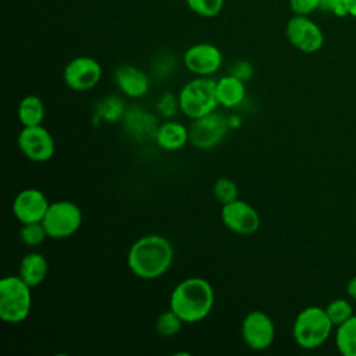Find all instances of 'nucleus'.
<instances>
[{
    "mask_svg": "<svg viewBox=\"0 0 356 356\" xmlns=\"http://www.w3.org/2000/svg\"><path fill=\"white\" fill-rule=\"evenodd\" d=\"M229 74H232L234 76L239 78L243 82H248L252 76H253V65L249 61L245 60H238L235 61L231 68H229Z\"/></svg>",
    "mask_w": 356,
    "mask_h": 356,
    "instance_id": "obj_30",
    "label": "nucleus"
},
{
    "mask_svg": "<svg viewBox=\"0 0 356 356\" xmlns=\"http://www.w3.org/2000/svg\"><path fill=\"white\" fill-rule=\"evenodd\" d=\"M343 3L348 11V15L356 18V0H343Z\"/></svg>",
    "mask_w": 356,
    "mask_h": 356,
    "instance_id": "obj_34",
    "label": "nucleus"
},
{
    "mask_svg": "<svg viewBox=\"0 0 356 356\" xmlns=\"http://www.w3.org/2000/svg\"><path fill=\"white\" fill-rule=\"evenodd\" d=\"M17 115L22 127L40 125L44 120L43 100L36 95H28L22 97L18 104Z\"/></svg>",
    "mask_w": 356,
    "mask_h": 356,
    "instance_id": "obj_20",
    "label": "nucleus"
},
{
    "mask_svg": "<svg viewBox=\"0 0 356 356\" xmlns=\"http://www.w3.org/2000/svg\"><path fill=\"white\" fill-rule=\"evenodd\" d=\"M182 318L171 309L161 312L157 318H156V331L159 332V335L164 337V338H171L175 337L181 328H182Z\"/></svg>",
    "mask_w": 356,
    "mask_h": 356,
    "instance_id": "obj_23",
    "label": "nucleus"
},
{
    "mask_svg": "<svg viewBox=\"0 0 356 356\" xmlns=\"http://www.w3.org/2000/svg\"><path fill=\"white\" fill-rule=\"evenodd\" d=\"M238 193H239L238 185L231 178H227V177L218 178L213 185V195L221 206L236 200Z\"/></svg>",
    "mask_w": 356,
    "mask_h": 356,
    "instance_id": "obj_25",
    "label": "nucleus"
},
{
    "mask_svg": "<svg viewBox=\"0 0 356 356\" xmlns=\"http://www.w3.org/2000/svg\"><path fill=\"white\" fill-rule=\"evenodd\" d=\"M285 36L295 49L306 54L318 51L324 44L321 28L309 15L293 14L286 21Z\"/></svg>",
    "mask_w": 356,
    "mask_h": 356,
    "instance_id": "obj_8",
    "label": "nucleus"
},
{
    "mask_svg": "<svg viewBox=\"0 0 356 356\" xmlns=\"http://www.w3.org/2000/svg\"><path fill=\"white\" fill-rule=\"evenodd\" d=\"M179 110L191 120L204 117L218 107L216 81L210 76H196L188 81L178 93Z\"/></svg>",
    "mask_w": 356,
    "mask_h": 356,
    "instance_id": "obj_5",
    "label": "nucleus"
},
{
    "mask_svg": "<svg viewBox=\"0 0 356 356\" xmlns=\"http://www.w3.org/2000/svg\"><path fill=\"white\" fill-rule=\"evenodd\" d=\"M32 288L19 275H7L0 281V318L7 324L26 320L32 307Z\"/></svg>",
    "mask_w": 356,
    "mask_h": 356,
    "instance_id": "obj_4",
    "label": "nucleus"
},
{
    "mask_svg": "<svg viewBox=\"0 0 356 356\" xmlns=\"http://www.w3.org/2000/svg\"><path fill=\"white\" fill-rule=\"evenodd\" d=\"M50 202L47 196L38 188H26L17 193L13 200V214L21 224L42 221Z\"/></svg>",
    "mask_w": 356,
    "mask_h": 356,
    "instance_id": "obj_14",
    "label": "nucleus"
},
{
    "mask_svg": "<svg viewBox=\"0 0 356 356\" xmlns=\"http://www.w3.org/2000/svg\"><path fill=\"white\" fill-rule=\"evenodd\" d=\"M246 82L227 74L216 81V97L218 106L224 108H235L245 102L246 97Z\"/></svg>",
    "mask_w": 356,
    "mask_h": 356,
    "instance_id": "obj_18",
    "label": "nucleus"
},
{
    "mask_svg": "<svg viewBox=\"0 0 356 356\" xmlns=\"http://www.w3.org/2000/svg\"><path fill=\"white\" fill-rule=\"evenodd\" d=\"M182 63L196 76H211L222 65V53L216 44L200 42L185 50Z\"/></svg>",
    "mask_w": 356,
    "mask_h": 356,
    "instance_id": "obj_12",
    "label": "nucleus"
},
{
    "mask_svg": "<svg viewBox=\"0 0 356 356\" xmlns=\"http://www.w3.org/2000/svg\"><path fill=\"white\" fill-rule=\"evenodd\" d=\"M49 238L47 232L44 229V225L42 221L38 222H28L22 224L19 229V239L29 248H36L40 246L44 239Z\"/></svg>",
    "mask_w": 356,
    "mask_h": 356,
    "instance_id": "obj_24",
    "label": "nucleus"
},
{
    "mask_svg": "<svg viewBox=\"0 0 356 356\" xmlns=\"http://www.w3.org/2000/svg\"><path fill=\"white\" fill-rule=\"evenodd\" d=\"M320 10L327 11L335 17H348L343 0H321Z\"/></svg>",
    "mask_w": 356,
    "mask_h": 356,
    "instance_id": "obj_31",
    "label": "nucleus"
},
{
    "mask_svg": "<svg viewBox=\"0 0 356 356\" xmlns=\"http://www.w3.org/2000/svg\"><path fill=\"white\" fill-rule=\"evenodd\" d=\"M19 152L33 163L49 161L56 152L53 135L42 124L33 127H22L17 136Z\"/></svg>",
    "mask_w": 356,
    "mask_h": 356,
    "instance_id": "obj_9",
    "label": "nucleus"
},
{
    "mask_svg": "<svg viewBox=\"0 0 356 356\" xmlns=\"http://www.w3.org/2000/svg\"><path fill=\"white\" fill-rule=\"evenodd\" d=\"M346 292H348V295H349L353 300H356V275L349 280V282H348V285H346Z\"/></svg>",
    "mask_w": 356,
    "mask_h": 356,
    "instance_id": "obj_32",
    "label": "nucleus"
},
{
    "mask_svg": "<svg viewBox=\"0 0 356 356\" xmlns=\"http://www.w3.org/2000/svg\"><path fill=\"white\" fill-rule=\"evenodd\" d=\"M334 327L341 325L353 316V307L346 299H334L324 307Z\"/></svg>",
    "mask_w": 356,
    "mask_h": 356,
    "instance_id": "obj_26",
    "label": "nucleus"
},
{
    "mask_svg": "<svg viewBox=\"0 0 356 356\" xmlns=\"http://www.w3.org/2000/svg\"><path fill=\"white\" fill-rule=\"evenodd\" d=\"M241 335L249 349L264 350L274 342L275 325L263 310H252L242 320Z\"/></svg>",
    "mask_w": 356,
    "mask_h": 356,
    "instance_id": "obj_10",
    "label": "nucleus"
},
{
    "mask_svg": "<svg viewBox=\"0 0 356 356\" xmlns=\"http://www.w3.org/2000/svg\"><path fill=\"white\" fill-rule=\"evenodd\" d=\"M49 271V264L46 257L39 252H29L26 253L18 268V275L31 286L35 288L40 285Z\"/></svg>",
    "mask_w": 356,
    "mask_h": 356,
    "instance_id": "obj_19",
    "label": "nucleus"
},
{
    "mask_svg": "<svg viewBox=\"0 0 356 356\" xmlns=\"http://www.w3.org/2000/svg\"><path fill=\"white\" fill-rule=\"evenodd\" d=\"M127 108L120 96L108 95L103 97L95 107L96 121H103L107 124H115L124 118Z\"/></svg>",
    "mask_w": 356,
    "mask_h": 356,
    "instance_id": "obj_21",
    "label": "nucleus"
},
{
    "mask_svg": "<svg viewBox=\"0 0 356 356\" xmlns=\"http://www.w3.org/2000/svg\"><path fill=\"white\" fill-rule=\"evenodd\" d=\"M334 324L325 309L318 306L305 307L298 313L292 325L295 342L307 350L321 346L330 337Z\"/></svg>",
    "mask_w": 356,
    "mask_h": 356,
    "instance_id": "obj_3",
    "label": "nucleus"
},
{
    "mask_svg": "<svg viewBox=\"0 0 356 356\" xmlns=\"http://www.w3.org/2000/svg\"><path fill=\"white\" fill-rule=\"evenodd\" d=\"M122 124L125 132L138 142L154 139L156 131L160 125L156 114L146 111L138 106H131L127 108Z\"/></svg>",
    "mask_w": 356,
    "mask_h": 356,
    "instance_id": "obj_15",
    "label": "nucleus"
},
{
    "mask_svg": "<svg viewBox=\"0 0 356 356\" xmlns=\"http://www.w3.org/2000/svg\"><path fill=\"white\" fill-rule=\"evenodd\" d=\"M181 111L179 110V102H178V96L172 95V93H163L157 102H156V113L165 118V120H171L177 115V113Z\"/></svg>",
    "mask_w": 356,
    "mask_h": 356,
    "instance_id": "obj_28",
    "label": "nucleus"
},
{
    "mask_svg": "<svg viewBox=\"0 0 356 356\" xmlns=\"http://www.w3.org/2000/svg\"><path fill=\"white\" fill-rule=\"evenodd\" d=\"M214 306V289L202 277H188L178 282L170 295V309L184 323L193 324L204 320Z\"/></svg>",
    "mask_w": 356,
    "mask_h": 356,
    "instance_id": "obj_2",
    "label": "nucleus"
},
{
    "mask_svg": "<svg viewBox=\"0 0 356 356\" xmlns=\"http://www.w3.org/2000/svg\"><path fill=\"white\" fill-rule=\"evenodd\" d=\"M103 70L97 60L89 56H78L70 60L63 71L65 85L75 92L93 89L102 79Z\"/></svg>",
    "mask_w": 356,
    "mask_h": 356,
    "instance_id": "obj_11",
    "label": "nucleus"
},
{
    "mask_svg": "<svg viewBox=\"0 0 356 356\" xmlns=\"http://www.w3.org/2000/svg\"><path fill=\"white\" fill-rule=\"evenodd\" d=\"M114 82L117 88L131 99H139L149 92L150 79L139 67L122 64L114 71Z\"/></svg>",
    "mask_w": 356,
    "mask_h": 356,
    "instance_id": "obj_16",
    "label": "nucleus"
},
{
    "mask_svg": "<svg viewBox=\"0 0 356 356\" xmlns=\"http://www.w3.org/2000/svg\"><path fill=\"white\" fill-rule=\"evenodd\" d=\"M222 224L238 235H253L260 228L259 211L245 200L239 197L231 203L222 204L221 207Z\"/></svg>",
    "mask_w": 356,
    "mask_h": 356,
    "instance_id": "obj_13",
    "label": "nucleus"
},
{
    "mask_svg": "<svg viewBox=\"0 0 356 356\" xmlns=\"http://www.w3.org/2000/svg\"><path fill=\"white\" fill-rule=\"evenodd\" d=\"M229 131L227 117L220 113H210L192 120L189 127V143L199 150H210L220 145Z\"/></svg>",
    "mask_w": 356,
    "mask_h": 356,
    "instance_id": "obj_7",
    "label": "nucleus"
},
{
    "mask_svg": "<svg viewBox=\"0 0 356 356\" xmlns=\"http://www.w3.org/2000/svg\"><path fill=\"white\" fill-rule=\"evenodd\" d=\"M42 224L51 239H64L72 236L82 224V211L71 200H57L50 203Z\"/></svg>",
    "mask_w": 356,
    "mask_h": 356,
    "instance_id": "obj_6",
    "label": "nucleus"
},
{
    "mask_svg": "<svg viewBox=\"0 0 356 356\" xmlns=\"http://www.w3.org/2000/svg\"><path fill=\"white\" fill-rule=\"evenodd\" d=\"M174 261V246L163 235L147 234L136 239L127 254L129 271L142 280L164 275Z\"/></svg>",
    "mask_w": 356,
    "mask_h": 356,
    "instance_id": "obj_1",
    "label": "nucleus"
},
{
    "mask_svg": "<svg viewBox=\"0 0 356 356\" xmlns=\"http://www.w3.org/2000/svg\"><path fill=\"white\" fill-rule=\"evenodd\" d=\"M156 145L165 152H177L185 147L189 142V128L182 122L174 120H165V122L160 124L156 136Z\"/></svg>",
    "mask_w": 356,
    "mask_h": 356,
    "instance_id": "obj_17",
    "label": "nucleus"
},
{
    "mask_svg": "<svg viewBox=\"0 0 356 356\" xmlns=\"http://www.w3.org/2000/svg\"><path fill=\"white\" fill-rule=\"evenodd\" d=\"M185 3L191 11L204 18L216 17L224 7V0H185Z\"/></svg>",
    "mask_w": 356,
    "mask_h": 356,
    "instance_id": "obj_27",
    "label": "nucleus"
},
{
    "mask_svg": "<svg viewBox=\"0 0 356 356\" xmlns=\"http://www.w3.org/2000/svg\"><path fill=\"white\" fill-rule=\"evenodd\" d=\"M335 345L341 355L356 356V316L353 314L345 323L337 327Z\"/></svg>",
    "mask_w": 356,
    "mask_h": 356,
    "instance_id": "obj_22",
    "label": "nucleus"
},
{
    "mask_svg": "<svg viewBox=\"0 0 356 356\" xmlns=\"http://www.w3.org/2000/svg\"><path fill=\"white\" fill-rule=\"evenodd\" d=\"M321 0H289V8L296 15H310L320 10Z\"/></svg>",
    "mask_w": 356,
    "mask_h": 356,
    "instance_id": "obj_29",
    "label": "nucleus"
},
{
    "mask_svg": "<svg viewBox=\"0 0 356 356\" xmlns=\"http://www.w3.org/2000/svg\"><path fill=\"white\" fill-rule=\"evenodd\" d=\"M227 121H228V127H229V129H236V128H239L241 125H242V120L236 115V114H234V115H229V117H227Z\"/></svg>",
    "mask_w": 356,
    "mask_h": 356,
    "instance_id": "obj_33",
    "label": "nucleus"
}]
</instances>
